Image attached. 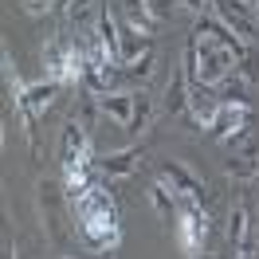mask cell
Here are the masks:
<instances>
[{"mask_svg":"<svg viewBox=\"0 0 259 259\" xmlns=\"http://www.w3.org/2000/svg\"><path fill=\"white\" fill-rule=\"evenodd\" d=\"M228 240H232V247L240 255H251V247H255V240H251V216H247L243 204H236L232 216H228Z\"/></svg>","mask_w":259,"mask_h":259,"instance_id":"obj_13","label":"cell"},{"mask_svg":"<svg viewBox=\"0 0 259 259\" xmlns=\"http://www.w3.org/2000/svg\"><path fill=\"white\" fill-rule=\"evenodd\" d=\"M193 259H220V255H193Z\"/></svg>","mask_w":259,"mask_h":259,"instance_id":"obj_24","label":"cell"},{"mask_svg":"<svg viewBox=\"0 0 259 259\" xmlns=\"http://www.w3.org/2000/svg\"><path fill=\"white\" fill-rule=\"evenodd\" d=\"M98 110L114 118L126 134H142L149 126V114H153V98L146 91H110L98 98Z\"/></svg>","mask_w":259,"mask_h":259,"instance_id":"obj_2","label":"cell"},{"mask_svg":"<svg viewBox=\"0 0 259 259\" xmlns=\"http://www.w3.org/2000/svg\"><path fill=\"white\" fill-rule=\"evenodd\" d=\"M232 71H236V55H232L216 35L196 28V32L189 35V48H185V75H189V82L220 87Z\"/></svg>","mask_w":259,"mask_h":259,"instance_id":"obj_1","label":"cell"},{"mask_svg":"<svg viewBox=\"0 0 259 259\" xmlns=\"http://www.w3.org/2000/svg\"><path fill=\"white\" fill-rule=\"evenodd\" d=\"M149 200H153V212H157V220H161V224H177V196L169 193V185H165V181H157V185H153V189H149Z\"/></svg>","mask_w":259,"mask_h":259,"instance_id":"obj_16","label":"cell"},{"mask_svg":"<svg viewBox=\"0 0 259 259\" xmlns=\"http://www.w3.org/2000/svg\"><path fill=\"white\" fill-rule=\"evenodd\" d=\"M59 161H63V165L91 161V130L82 126L79 118H71V122L63 126V138H59Z\"/></svg>","mask_w":259,"mask_h":259,"instance_id":"obj_9","label":"cell"},{"mask_svg":"<svg viewBox=\"0 0 259 259\" xmlns=\"http://www.w3.org/2000/svg\"><path fill=\"white\" fill-rule=\"evenodd\" d=\"M204 240H208V212L200 208V204H185L177 216V243L181 251L193 259L204 251Z\"/></svg>","mask_w":259,"mask_h":259,"instance_id":"obj_5","label":"cell"},{"mask_svg":"<svg viewBox=\"0 0 259 259\" xmlns=\"http://www.w3.org/2000/svg\"><path fill=\"white\" fill-rule=\"evenodd\" d=\"M255 181H259V165H255Z\"/></svg>","mask_w":259,"mask_h":259,"instance_id":"obj_27","label":"cell"},{"mask_svg":"<svg viewBox=\"0 0 259 259\" xmlns=\"http://www.w3.org/2000/svg\"><path fill=\"white\" fill-rule=\"evenodd\" d=\"M102 212H118V204H114V196L102 189V185H95L91 193H82L79 200H71V220L79 224V220H91V216H102Z\"/></svg>","mask_w":259,"mask_h":259,"instance_id":"obj_11","label":"cell"},{"mask_svg":"<svg viewBox=\"0 0 259 259\" xmlns=\"http://www.w3.org/2000/svg\"><path fill=\"white\" fill-rule=\"evenodd\" d=\"M67 8H75V0H55V8H51V12H59V16H63Z\"/></svg>","mask_w":259,"mask_h":259,"instance_id":"obj_23","label":"cell"},{"mask_svg":"<svg viewBox=\"0 0 259 259\" xmlns=\"http://www.w3.org/2000/svg\"><path fill=\"white\" fill-rule=\"evenodd\" d=\"M247 106H236V102H220V114H216V122H212V134L228 142V146H236L247 138Z\"/></svg>","mask_w":259,"mask_h":259,"instance_id":"obj_8","label":"cell"},{"mask_svg":"<svg viewBox=\"0 0 259 259\" xmlns=\"http://www.w3.org/2000/svg\"><path fill=\"white\" fill-rule=\"evenodd\" d=\"M118 16H122L126 28H134V32H142V35L157 32V20H153V12L146 8V0H122V4H118Z\"/></svg>","mask_w":259,"mask_h":259,"instance_id":"obj_14","label":"cell"},{"mask_svg":"<svg viewBox=\"0 0 259 259\" xmlns=\"http://www.w3.org/2000/svg\"><path fill=\"white\" fill-rule=\"evenodd\" d=\"M185 82H189V75L173 67V79L165 87V110L169 114H189V87Z\"/></svg>","mask_w":259,"mask_h":259,"instance_id":"obj_15","label":"cell"},{"mask_svg":"<svg viewBox=\"0 0 259 259\" xmlns=\"http://www.w3.org/2000/svg\"><path fill=\"white\" fill-rule=\"evenodd\" d=\"M67 259H75V255H67Z\"/></svg>","mask_w":259,"mask_h":259,"instance_id":"obj_28","label":"cell"},{"mask_svg":"<svg viewBox=\"0 0 259 259\" xmlns=\"http://www.w3.org/2000/svg\"><path fill=\"white\" fill-rule=\"evenodd\" d=\"M161 181L169 185V193L181 196L185 204H200V196H204V181L181 161H161Z\"/></svg>","mask_w":259,"mask_h":259,"instance_id":"obj_6","label":"cell"},{"mask_svg":"<svg viewBox=\"0 0 259 259\" xmlns=\"http://www.w3.org/2000/svg\"><path fill=\"white\" fill-rule=\"evenodd\" d=\"M255 165L259 161H251V157H236V161H228V177L247 181V177H255Z\"/></svg>","mask_w":259,"mask_h":259,"instance_id":"obj_19","label":"cell"},{"mask_svg":"<svg viewBox=\"0 0 259 259\" xmlns=\"http://www.w3.org/2000/svg\"><path fill=\"white\" fill-rule=\"evenodd\" d=\"M255 24H259V4H255Z\"/></svg>","mask_w":259,"mask_h":259,"instance_id":"obj_26","label":"cell"},{"mask_svg":"<svg viewBox=\"0 0 259 259\" xmlns=\"http://www.w3.org/2000/svg\"><path fill=\"white\" fill-rule=\"evenodd\" d=\"M243 4H251V8H255V4H259V0H243Z\"/></svg>","mask_w":259,"mask_h":259,"instance_id":"obj_25","label":"cell"},{"mask_svg":"<svg viewBox=\"0 0 259 259\" xmlns=\"http://www.w3.org/2000/svg\"><path fill=\"white\" fill-rule=\"evenodd\" d=\"M35 193H39V212H44V220H48V240L59 247V251H67L71 247V240H67V216H63V193H59V185L55 181H39L35 185Z\"/></svg>","mask_w":259,"mask_h":259,"instance_id":"obj_3","label":"cell"},{"mask_svg":"<svg viewBox=\"0 0 259 259\" xmlns=\"http://www.w3.org/2000/svg\"><path fill=\"white\" fill-rule=\"evenodd\" d=\"M20 8H24L28 16H48L51 8H55V0H20Z\"/></svg>","mask_w":259,"mask_h":259,"instance_id":"obj_21","label":"cell"},{"mask_svg":"<svg viewBox=\"0 0 259 259\" xmlns=\"http://www.w3.org/2000/svg\"><path fill=\"white\" fill-rule=\"evenodd\" d=\"M138 161H142V149L134 146V149H122V153L95 157V169H98V177H106V181H122V177H130V173L138 169Z\"/></svg>","mask_w":259,"mask_h":259,"instance_id":"obj_12","label":"cell"},{"mask_svg":"<svg viewBox=\"0 0 259 259\" xmlns=\"http://www.w3.org/2000/svg\"><path fill=\"white\" fill-rule=\"evenodd\" d=\"M75 232H79V240L87 243L95 255H106V251H114V247H118V240H122L118 212H102V216L79 220V224H75Z\"/></svg>","mask_w":259,"mask_h":259,"instance_id":"obj_4","label":"cell"},{"mask_svg":"<svg viewBox=\"0 0 259 259\" xmlns=\"http://www.w3.org/2000/svg\"><path fill=\"white\" fill-rule=\"evenodd\" d=\"M220 114V98H216V87H204V82H189V118L196 126H208Z\"/></svg>","mask_w":259,"mask_h":259,"instance_id":"obj_10","label":"cell"},{"mask_svg":"<svg viewBox=\"0 0 259 259\" xmlns=\"http://www.w3.org/2000/svg\"><path fill=\"white\" fill-rule=\"evenodd\" d=\"M247 87H251V82H243L240 75L232 71V75H228V79L216 87V98H220V102H236V106H247Z\"/></svg>","mask_w":259,"mask_h":259,"instance_id":"obj_18","label":"cell"},{"mask_svg":"<svg viewBox=\"0 0 259 259\" xmlns=\"http://www.w3.org/2000/svg\"><path fill=\"white\" fill-rule=\"evenodd\" d=\"M212 8H216V20L228 24L240 39H247V44L255 39L259 24H255V8L251 4H243V0H212Z\"/></svg>","mask_w":259,"mask_h":259,"instance_id":"obj_7","label":"cell"},{"mask_svg":"<svg viewBox=\"0 0 259 259\" xmlns=\"http://www.w3.org/2000/svg\"><path fill=\"white\" fill-rule=\"evenodd\" d=\"M173 4H177V0H146V8L153 12V20H157V24H165V20L173 16Z\"/></svg>","mask_w":259,"mask_h":259,"instance_id":"obj_20","label":"cell"},{"mask_svg":"<svg viewBox=\"0 0 259 259\" xmlns=\"http://www.w3.org/2000/svg\"><path fill=\"white\" fill-rule=\"evenodd\" d=\"M177 4H185V8H189V12H193L196 20L204 16V0H177Z\"/></svg>","mask_w":259,"mask_h":259,"instance_id":"obj_22","label":"cell"},{"mask_svg":"<svg viewBox=\"0 0 259 259\" xmlns=\"http://www.w3.org/2000/svg\"><path fill=\"white\" fill-rule=\"evenodd\" d=\"M149 51H153V39H149V35L134 32V28H126V32H122V67L138 63V59H146Z\"/></svg>","mask_w":259,"mask_h":259,"instance_id":"obj_17","label":"cell"}]
</instances>
